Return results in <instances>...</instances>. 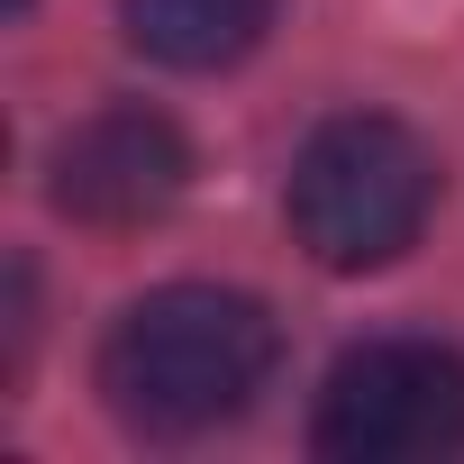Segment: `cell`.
<instances>
[{
    "label": "cell",
    "mask_w": 464,
    "mask_h": 464,
    "mask_svg": "<svg viewBox=\"0 0 464 464\" xmlns=\"http://www.w3.org/2000/svg\"><path fill=\"white\" fill-rule=\"evenodd\" d=\"M283 355V328L256 292L227 283H164L128 301L101 337V401L137 437H209L237 419Z\"/></svg>",
    "instance_id": "1"
},
{
    "label": "cell",
    "mask_w": 464,
    "mask_h": 464,
    "mask_svg": "<svg viewBox=\"0 0 464 464\" xmlns=\"http://www.w3.org/2000/svg\"><path fill=\"white\" fill-rule=\"evenodd\" d=\"M292 237L319 274H382L419 246V227L437 209V155L419 128L382 110L319 119L310 146L292 155Z\"/></svg>",
    "instance_id": "2"
},
{
    "label": "cell",
    "mask_w": 464,
    "mask_h": 464,
    "mask_svg": "<svg viewBox=\"0 0 464 464\" xmlns=\"http://www.w3.org/2000/svg\"><path fill=\"white\" fill-rule=\"evenodd\" d=\"M310 446L328 464H446V455H464V355L437 337L346 346L319 382Z\"/></svg>",
    "instance_id": "3"
},
{
    "label": "cell",
    "mask_w": 464,
    "mask_h": 464,
    "mask_svg": "<svg viewBox=\"0 0 464 464\" xmlns=\"http://www.w3.org/2000/svg\"><path fill=\"white\" fill-rule=\"evenodd\" d=\"M182 191H191V137L146 101L92 110L82 128H64V146L46 164V200L73 227H101V237L155 227Z\"/></svg>",
    "instance_id": "4"
},
{
    "label": "cell",
    "mask_w": 464,
    "mask_h": 464,
    "mask_svg": "<svg viewBox=\"0 0 464 464\" xmlns=\"http://www.w3.org/2000/svg\"><path fill=\"white\" fill-rule=\"evenodd\" d=\"M283 0H119V28L146 64L164 73H227L265 46Z\"/></svg>",
    "instance_id": "5"
},
{
    "label": "cell",
    "mask_w": 464,
    "mask_h": 464,
    "mask_svg": "<svg viewBox=\"0 0 464 464\" xmlns=\"http://www.w3.org/2000/svg\"><path fill=\"white\" fill-rule=\"evenodd\" d=\"M0 10H10V19H28V10H37V0H0Z\"/></svg>",
    "instance_id": "6"
}]
</instances>
